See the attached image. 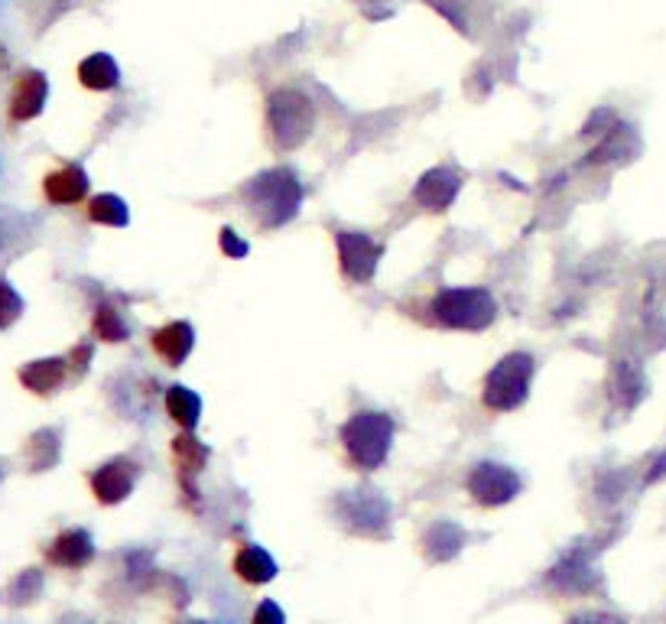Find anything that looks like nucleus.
<instances>
[{
    "mask_svg": "<svg viewBox=\"0 0 666 624\" xmlns=\"http://www.w3.org/2000/svg\"><path fill=\"white\" fill-rule=\"evenodd\" d=\"M244 205L264 231L283 228L299 215V205H303V182L286 166L264 169V173H257L244 186Z\"/></svg>",
    "mask_w": 666,
    "mask_h": 624,
    "instance_id": "1",
    "label": "nucleus"
},
{
    "mask_svg": "<svg viewBox=\"0 0 666 624\" xmlns=\"http://www.w3.org/2000/svg\"><path fill=\"white\" fill-rule=\"evenodd\" d=\"M338 439H342L345 459L351 468H358V472H374V468H381L390 455L394 420L381 410H358L345 420Z\"/></svg>",
    "mask_w": 666,
    "mask_h": 624,
    "instance_id": "2",
    "label": "nucleus"
},
{
    "mask_svg": "<svg viewBox=\"0 0 666 624\" xmlns=\"http://www.w3.org/2000/svg\"><path fill=\"white\" fill-rule=\"evenodd\" d=\"M316 127V108L306 91L299 88H277L267 98V137L273 150H296L309 140Z\"/></svg>",
    "mask_w": 666,
    "mask_h": 624,
    "instance_id": "3",
    "label": "nucleus"
},
{
    "mask_svg": "<svg viewBox=\"0 0 666 624\" xmlns=\"http://www.w3.org/2000/svg\"><path fill=\"white\" fill-rule=\"evenodd\" d=\"M433 322L459 332H481L498 316V299L485 286H446L429 303Z\"/></svg>",
    "mask_w": 666,
    "mask_h": 624,
    "instance_id": "4",
    "label": "nucleus"
},
{
    "mask_svg": "<svg viewBox=\"0 0 666 624\" xmlns=\"http://www.w3.org/2000/svg\"><path fill=\"white\" fill-rule=\"evenodd\" d=\"M533 371H537V364H533L527 351H511V355H504L485 374L481 403H485L491 413H514L517 407H524L530 397Z\"/></svg>",
    "mask_w": 666,
    "mask_h": 624,
    "instance_id": "5",
    "label": "nucleus"
},
{
    "mask_svg": "<svg viewBox=\"0 0 666 624\" xmlns=\"http://www.w3.org/2000/svg\"><path fill=\"white\" fill-rule=\"evenodd\" d=\"M468 494L472 501L481 507H501L511 504L520 494V475L511 465L501 462H478L472 472H468Z\"/></svg>",
    "mask_w": 666,
    "mask_h": 624,
    "instance_id": "6",
    "label": "nucleus"
},
{
    "mask_svg": "<svg viewBox=\"0 0 666 624\" xmlns=\"http://www.w3.org/2000/svg\"><path fill=\"white\" fill-rule=\"evenodd\" d=\"M335 247H338V267H342V273L351 283H371L374 280L384 247L377 244L371 234L338 231L335 234Z\"/></svg>",
    "mask_w": 666,
    "mask_h": 624,
    "instance_id": "7",
    "label": "nucleus"
},
{
    "mask_svg": "<svg viewBox=\"0 0 666 624\" xmlns=\"http://www.w3.org/2000/svg\"><path fill=\"white\" fill-rule=\"evenodd\" d=\"M338 514L351 533H364V537H384V530L390 527V504L377 491L345 494L338 501Z\"/></svg>",
    "mask_w": 666,
    "mask_h": 624,
    "instance_id": "8",
    "label": "nucleus"
},
{
    "mask_svg": "<svg viewBox=\"0 0 666 624\" xmlns=\"http://www.w3.org/2000/svg\"><path fill=\"white\" fill-rule=\"evenodd\" d=\"M49 101V78L43 69H23L13 78L10 98H7V121L13 127L36 121L39 114L46 111Z\"/></svg>",
    "mask_w": 666,
    "mask_h": 624,
    "instance_id": "9",
    "label": "nucleus"
},
{
    "mask_svg": "<svg viewBox=\"0 0 666 624\" xmlns=\"http://www.w3.org/2000/svg\"><path fill=\"white\" fill-rule=\"evenodd\" d=\"M137 475H140V465L134 459H127V455H117V459L98 465L95 472L88 475V485L98 504L114 507L130 498V491L137 485Z\"/></svg>",
    "mask_w": 666,
    "mask_h": 624,
    "instance_id": "10",
    "label": "nucleus"
},
{
    "mask_svg": "<svg viewBox=\"0 0 666 624\" xmlns=\"http://www.w3.org/2000/svg\"><path fill=\"white\" fill-rule=\"evenodd\" d=\"M69 358L62 355H49V358H33L26 361L17 368V381L23 390H30L33 397H52L59 394V390L65 387V381H69Z\"/></svg>",
    "mask_w": 666,
    "mask_h": 624,
    "instance_id": "11",
    "label": "nucleus"
},
{
    "mask_svg": "<svg viewBox=\"0 0 666 624\" xmlns=\"http://www.w3.org/2000/svg\"><path fill=\"white\" fill-rule=\"evenodd\" d=\"M95 559V537L85 527H65L46 546V563L56 569H85Z\"/></svg>",
    "mask_w": 666,
    "mask_h": 624,
    "instance_id": "12",
    "label": "nucleus"
},
{
    "mask_svg": "<svg viewBox=\"0 0 666 624\" xmlns=\"http://www.w3.org/2000/svg\"><path fill=\"white\" fill-rule=\"evenodd\" d=\"M88 189H91V179L78 163H62L43 176V199L59 208L82 205L88 199Z\"/></svg>",
    "mask_w": 666,
    "mask_h": 624,
    "instance_id": "13",
    "label": "nucleus"
},
{
    "mask_svg": "<svg viewBox=\"0 0 666 624\" xmlns=\"http://www.w3.org/2000/svg\"><path fill=\"white\" fill-rule=\"evenodd\" d=\"M459 189H462V176L449 166H436L420 176V182H416L413 189V199L420 202L426 212H446V208L459 199Z\"/></svg>",
    "mask_w": 666,
    "mask_h": 624,
    "instance_id": "14",
    "label": "nucleus"
},
{
    "mask_svg": "<svg viewBox=\"0 0 666 624\" xmlns=\"http://www.w3.org/2000/svg\"><path fill=\"white\" fill-rule=\"evenodd\" d=\"M150 348H153V355L166 364V368H179V364L186 361L192 355V348H195V329L186 319L166 322L150 335Z\"/></svg>",
    "mask_w": 666,
    "mask_h": 624,
    "instance_id": "15",
    "label": "nucleus"
},
{
    "mask_svg": "<svg viewBox=\"0 0 666 624\" xmlns=\"http://www.w3.org/2000/svg\"><path fill=\"white\" fill-rule=\"evenodd\" d=\"M173 459H176V475L182 481V491H186L189 504L195 507V475L208 465V449L205 442H199L192 433H179L173 439Z\"/></svg>",
    "mask_w": 666,
    "mask_h": 624,
    "instance_id": "16",
    "label": "nucleus"
},
{
    "mask_svg": "<svg viewBox=\"0 0 666 624\" xmlns=\"http://www.w3.org/2000/svg\"><path fill=\"white\" fill-rule=\"evenodd\" d=\"M59 459H62V433L56 426H43L26 436V442H23L26 472H33V475L52 472V468L59 465Z\"/></svg>",
    "mask_w": 666,
    "mask_h": 624,
    "instance_id": "17",
    "label": "nucleus"
},
{
    "mask_svg": "<svg viewBox=\"0 0 666 624\" xmlns=\"http://www.w3.org/2000/svg\"><path fill=\"white\" fill-rule=\"evenodd\" d=\"M234 572H238V579H244L247 585H267V582L277 579L280 566H277V559L264 550V546L247 543L234 553Z\"/></svg>",
    "mask_w": 666,
    "mask_h": 624,
    "instance_id": "18",
    "label": "nucleus"
},
{
    "mask_svg": "<svg viewBox=\"0 0 666 624\" xmlns=\"http://www.w3.org/2000/svg\"><path fill=\"white\" fill-rule=\"evenodd\" d=\"M78 82L88 91H114L121 85V65L111 56V52H91L82 62H78Z\"/></svg>",
    "mask_w": 666,
    "mask_h": 624,
    "instance_id": "19",
    "label": "nucleus"
},
{
    "mask_svg": "<svg viewBox=\"0 0 666 624\" xmlns=\"http://www.w3.org/2000/svg\"><path fill=\"white\" fill-rule=\"evenodd\" d=\"M465 530L459 524H452V520H439V524H433L426 530L423 537V553L429 563H449V559H455L462 553L465 546Z\"/></svg>",
    "mask_w": 666,
    "mask_h": 624,
    "instance_id": "20",
    "label": "nucleus"
},
{
    "mask_svg": "<svg viewBox=\"0 0 666 624\" xmlns=\"http://www.w3.org/2000/svg\"><path fill=\"white\" fill-rule=\"evenodd\" d=\"M166 413H169V420L182 429V433H192V429L199 426V416H202V397L189 387L173 384L166 390Z\"/></svg>",
    "mask_w": 666,
    "mask_h": 624,
    "instance_id": "21",
    "label": "nucleus"
},
{
    "mask_svg": "<svg viewBox=\"0 0 666 624\" xmlns=\"http://www.w3.org/2000/svg\"><path fill=\"white\" fill-rule=\"evenodd\" d=\"M85 215L91 225H101V228H127L130 225V208L121 195H114V192H101V195H95V199H88Z\"/></svg>",
    "mask_w": 666,
    "mask_h": 624,
    "instance_id": "22",
    "label": "nucleus"
},
{
    "mask_svg": "<svg viewBox=\"0 0 666 624\" xmlns=\"http://www.w3.org/2000/svg\"><path fill=\"white\" fill-rule=\"evenodd\" d=\"M91 335H95L98 342L117 345V342H127L130 338V325L121 316V309L111 306V303H101L95 309V316H91Z\"/></svg>",
    "mask_w": 666,
    "mask_h": 624,
    "instance_id": "23",
    "label": "nucleus"
},
{
    "mask_svg": "<svg viewBox=\"0 0 666 624\" xmlns=\"http://www.w3.org/2000/svg\"><path fill=\"white\" fill-rule=\"evenodd\" d=\"M43 595V569H23L17 572L10 582H7V605L13 608H23V605H33L36 598Z\"/></svg>",
    "mask_w": 666,
    "mask_h": 624,
    "instance_id": "24",
    "label": "nucleus"
},
{
    "mask_svg": "<svg viewBox=\"0 0 666 624\" xmlns=\"http://www.w3.org/2000/svg\"><path fill=\"white\" fill-rule=\"evenodd\" d=\"M23 309H26V303H23L20 290L10 280L0 277V332L10 329V325L23 316Z\"/></svg>",
    "mask_w": 666,
    "mask_h": 624,
    "instance_id": "25",
    "label": "nucleus"
},
{
    "mask_svg": "<svg viewBox=\"0 0 666 624\" xmlns=\"http://www.w3.org/2000/svg\"><path fill=\"white\" fill-rule=\"evenodd\" d=\"M218 244H221V254L231 257V260H241V257L251 254V244L241 241L238 234H234L231 228H221V238H218Z\"/></svg>",
    "mask_w": 666,
    "mask_h": 624,
    "instance_id": "26",
    "label": "nucleus"
},
{
    "mask_svg": "<svg viewBox=\"0 0 666 624\" xmlns=\"http://www.w3.org/2000/svg\"><path fill=\"white\" fill-rule=\"evenodd\" d=\"M91 358H95V345H88V342H78V345H75V348L69 351V368H72V374H75V377H82V374L88 371Z\"/></svg>",
    "mask_w": 666,
    "mask_h": 624,
    "instance_id": "27",
    "label": "nucleus"
},
{
    "mask_svg": "<svg viewBox=\"0 0 666 624\" xmlns=\"http://www.w3.org/2000/svg\"><path fill=\"white\" fill-rule=\"evenodd\" d=\"M251 624H286V615H283V608L273 602V598H264V602L257 605Z\"/></svg>",
    "mask_w": 666,
    "mask_h": 624,
    "instance_id": "28",
    "label": "nucleus"
},
{
    "mask_svg": "<svg viewBox=\"0 0 666 624\" xmlns=\"http://www.w3.org/2000/svg\"><path fill=\"white\" fill-rule=\"evenodd\" d=\"M569 624H624L615 615H605V611H589V615H576Z\"/></svg>",
    "mask_w": 666,
    "mask_h": 624,
    "instance_id": "29",
    "label": "nucleus"
},
{
    "mask_svg": "<svg viewBox=\"0 0 666 624\" xmlns=\"http://www.w3.org/2000/svg\"><path fill=\"white\" fill-rule=\"evenodd\" d=\"M666 475V452L657 459V465H654V472H647V485H654V481H660Z\"/></svg>",
    "mask_w": 666,
    "mask_h": 624,
    "instance_id": "30",
    "label": "nucleus"
},
{
    "mask_svg": "<svg viewBox=\"0 0 666 624\" xmlns=\"http://www.w3.org/2000/svg\"><path fill=\"white\" fill-rule=\"evenodd\" d=\"M10 65H13V59H10V49L0 43V75H7L10 72Z\"/></svg>",
    "mask_w": 666,
    "mask_h": 624,
    "instance_id": "31",
    "label": "nucleus"
},
{
    "mask_svg": "<svg viewBox=\"0 0 666 624\" xmlns=\"http://www.w3.org/2000/svg\"><path fill=\"white\" fill-rule=\"evenodd\" d=\"M69 4H72V0H56V4H52V13H49V17H46V23H52V20L59 17V13H65V10H69Z\"/></svg>",
    "mask_w": 666,
    "mask_h": 624,
    "instance_id": "32",
    "label": "nucleus"
},
{
    "mask_svg": "<svg viewBox=\"0 0 666 624\" xmlns=\"http://www.w3.org/2000/svg\"><path fill=\"white\" fill-rule=\"evenodd\" d=\"M4 478H7V468H4V462H0V485H4Z\"/></svg>",
    "mask_w": 666,
    "mask_h": 624,
    "instance_id": "33",
    "label": "nucleus"
},
{
    "mask_svg": "<svg viewBox=\"0 0 666 624\" xmlns=\"http://www.w3.org/2000/svg\"><path fill=\"white\" fill-rule=\"evenodd\" d=\"M189 624H202V621H189Z\"/></svg>",
    "mask_w": 666,
    "mask_h": 624,
    "instance_id": "34",
    "label": "nucleus"
}]
</instances>
